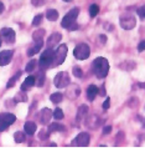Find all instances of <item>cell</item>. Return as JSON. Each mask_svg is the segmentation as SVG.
<instances>
[{
    "mask_svg": "<svg viewBox=\"0 0 145 152\" xmlns=\"http://www.w3.org/2000/svg\"><path fill=\"white\" fill-rule=\"evenodd\" d=\"M43 36H45V30L43 29H39L36 30L35 33L32 34V40L36 41H43Z\"/></svg>",
    "mask_w": 145,
    "mask_h": 152,
    "instance_id": "obj_22",
    "label": "cell"
},
{
    "mask_svg": "<svg viewBox=\"0 0 145 152\" xmlns=\"http://www.w3.org/2000/svg\"><path fill=\"white\" fill-rule=\"evenodd\" d=\"M109 106H110V99H109V97H107L105 101L103 102V109H104V110H108V109H109Z\"/></svg>",
    "mask_w": 145,
    "mask_h": 152,
    "instance_id": "obj_39",
    "label": "cell"
},
{
    "mask_svg": "<svg viewBox=\"0 0 145 152\" xmlns=\"http://www.w3.org/2000/svg\"><path fill=\"white\" fill-rule=\"evenodd\" d=\"M87 112H88V106L81 105L78 109V112H77V121H81L82 118H84L87 116Z\"/></svg>",
    "mask_w": 145,
    "mask_h": 152,
    "instance_id": "obj_20",
    "label": "cell"
},
{
    "mask_svg": "<svg viewBox=\"0 0 145 152\" xmlns=\"http://www.w3.org/2000/svg\"><path fill=\"white\" fill-rule=\"evenodd\" d=\"M20 75H21V72H17V74L14 76V77H11V79L9 80V82H8V85H6V87L10 88V87L14 86V85H15V82H16V80H17L19 77H20Z\"/></svg>",
    "mask_w": 145,
    "mask_h": 152,
    "instance_id": "obj_32",
    "label": "cell"
},
{
    "mask_svg": "<svg viewBox=\"0 0 145 152\" xmlns=\"http://www.w3.org/2000/svg\"><path fill=\"white\" fill-rule=\"evenodd\" d=\"M39 64H40L41 70H46V69H50L55 65V51L52 49L47 48L45 51L42 53Z\"/></svg>",
    "mask_w": 145,
    "mask_h": 152,
    "instance_id": "obj_2",
    "label": "cell"
},
{
    "mask_svg": "<svg viewBox=\"0 0 145 152\" xmlns=\"http://www.w3.org/2000/svg\"><path fill=\"white\" fill-rule=\"evenodd\" d=\"M119 23H120V26L125 30H131L135 28L136 25V19L135 16L130 15V14H125V15H122L120 19H119Z\"/></svg>",
    "mask_w": 145,
    "mask_h": 152,
    "instance_id": "obj_6",
    "label": "cell"
},
{
    "mask_svg": "<svg viewBox=\"0 0 145 152\" xmlns=\"http://www.w3.org/2000/svg\"><path fill=\"white\" fill-rule=\"evenodd\" d=\"M99 39H100V41H102L103 44L107 42V36L105 35H99Z\"/></svg>",
    "mask_w": 145,
    "mask_h": 152,
    "instance_id": "obj_43",
    "label": "cell"
},
{
    "mask_svg": "<svg viewBox=\"0 0 145 152\" xmlns=\"http://www.w3.org/2000/svg\"><path fill=\"white\" fill-rule=\"evenodd\" d=\"M78 14H79V10H78L77 8L71 9V10L68 11L67 14L65 15V18L62 19V23H61L62 28H65V29H70L73 24H76V19H77Z\"/></svg>",
    "mask_w": 145,
    "mask_h": 152,
    "instance_id": "obj_3",
    "label": "cell"
},
{
    "mask_svg": "<svg viewBox=\"0 0 145 152\" xmlns=\"http://www.w3.org/2000/svg\"><path fill=\"white\" fill-rule=\"evenodd\" d=\"M14 140H15L16 143H22L25 140H26V136H25L24 132L17 131V132H15V135H14Z\"/></svg>",
    "mask_w": 145,
    "mask_h": 152,
    "instance_id": "obj_26",
    "label": "cell"
},
{
    "mask_svg": "<svg viewBox=\"0 0 145 152\" xmlns=\"http://www.w3.org/2000/svg\"><path fill=\"white\" fill-rule=\"evenodd\" d=\"M50 100H51L53 104H60L61 101L63 100V95H62L61 92H55L50 96Z\"/></svg>",
    "mask_w": 145,
    "mask_h": 152,
    "instance_id": "obj_25",
    "label": "cell"
},
{
    "mask_svg": "<svg viewBox=\"0 0 145 152\" xmlns=\"http://www.w3.org/2000/svg\"><path fill=\"white\" fill-rule=\"evenodd\" d=\"M144 50H145V40L140 41V42H139V45H138V51H139V53L144 51Z\"/></svg>",
    "mask_w": 145,
    "mask_h": 152,
    "instance_id": "obj_40",
    "label": "cell"
},
{
    "mask_svg": "<svg viewBox=\"0 0 145 152\" xmlns=\"http://www.w3.org/2000/svg\"><path fill=\"white\" fill-rule=\"evenodd\" d=\"M12 55H14V53L11 50H4V51L0 53V66L8 65L12 59Z\"/></svg>",
    "mask_w": 145,
    "mask_h": 152,
    "instance_id": "obj_12",
    "label": "cell"
},
{
    "mask_svg": "<svg viewBox=\"0 0 145 152\" xmlns=\"http://www.w3.org/2000/svg\"><path fill=\"white\" fill-rule=\"evenodd\" d=\"M67 46L65 45H60L57 48V50L55 51V65H62L63 64V61L67 56Z\"/></svg>",
    "mask_w": 145,
    "mask_h": 152,
    "instance_id": "obj_8",
    "label": "cell"
},
{
    "mask_svg": "<svg viewBox=\"0 0 145 152\" xmlns=\"http://www.w3.org/2000/svg\"><path fill=\"white\" fill-rule=\"evenodd\" d=\"M51 117H53V112L50 110V109H42L39 113V120L42 125H46L50 122Z\"/></svg>",
    "mask_w": 145,
    "mask_h": 152,
    "instance_id": "obj_11",
    "label": "cell"
},
{
    "mask_svg": "<svg viewBox=\"0 0 145 152\" xmlns=\"http://www.w3.org/2000/svg\"><path fill=\"white\" fill-rule=\"evenodd\" d=\"M98 12H99V6L97 4H92L89 6V15L92 18H96L98 15Z\"/></svg>",
    "mask_w": 145,
    "mask_h": 152,
    "instance_id": "obj_28",
    "label": "cell"
},
{
    "mask_svg": "<svg viewBox=\"0 0 145 152\" xmlns=\"http://www.w3.org/2000/svg\"><path fill=\"white\" fill-rule=\"evenodd\" d=\"M61 39H62V35L60 33H53L51 36H48V39H47V48H50V49L55 48L61 41Z\"/></svg>",
    "mask_w": 145,
    "mask_h": 152,
    "instance_id": "obj_13",
    "label": "cell"
},
{
    "mask_svg": "<svg viewBox=\"0 0 145 152\" xmlns=\"http://www.w3.org/2000/svg\"><path fill=\"white\" fill-rule=\"evenodd\" d=\"M98 95L99 96H105V86H102L100 90H98Z\"/></svg>",
    "mask_w": 145,
    "mask_h": 152,
    "instance_id": "obj_42",
    "label": "cell"
},
{
    "mask_svg": "<svg viewBox=\"0 0 145 152\" xmlns=\"http://www.w3.org/2000/svg\"><path fill=\"white\" fill-rule=\"evenodd\" d=\"M36 65H37V61L36 60H31L29 64L26 65V69H25V70H26L27 72H32L36 69Z\"/></svg>",
    "mask_w": 145,
    "mask_h": 152,
    "instance_id": "obj_31",
    "label": "cell"
},
{
    "mask_svg": "<svg viewBox=\"0 0 145 152\" xmlns=\"http://www.w3.org/2000/svg\"><path fill=\"white\" fill-rule=\"evenodd\" d=\"M4 9H5V6H4V4L0 1V14H1V12L4 11Z\"/></svg>",
    "mask_w": 145,
    "mask_h": 152,
    "instance_id": "obj_44",
    "label": "cell"
},
{
    "mask_svg": "<svg viewBox=\"0 0 145 152\" xmlns=\"http://www.w3.org/2000/svg\"><path fill=\"white\" fill-rule=\"evenodd\" d=\"M24 130H25V134L27 135H34L36 132V124L32 121H27L26 124L24 125Z\"/></svg>",
    "mask_w": 145,
    "mask_h": 152,
    "instance_id": "obj_16",
    "label": "cell"
},
{
    "mask_svg": "<svg viewBox=\"0 0 145 152\" xmlns=\"http://www.w3.org/2000/svg\"><path fill=\"white\" fill-rule=\"evenodd\" d=\"M63 1H66V3H70V1H72V0H63Z\"/></svg>",
    "mask_w": 145,
    "mask_h": 152,
    "instance_id": "obj_45",
    "label": "cell"
},
{
    "mask_svg": "<svg viewBox=\"0 0 145 152\" xmlns=\"http://www.w3.org/2000/svg\"><path fill=\"white\" fill-rule=\"evenodd\" d=\"M42 45H43V41H36V42H35V45L31 48V49H29L27 55H29V56H34L35 54H37V53H39L40 50H41Z\"/></svg>",
    "mask_w": 145,
    "mask_h": 152,
    "instance_id": "obj_18",
    "label": "cell"
},
{
    "mask_svg": "<svg viewBox=\"0 0 145 152\" xmlns=\"http://www.w3.org/2000/svg\"><path fill=\"white\" fill-rule=\"evenodd\" d=\"M46 19L50 21H56L58 19V12L57 10H55V9H48L46 11Z\"/></svg>",
    "mask_w": 145,
    "mask_h": 152,
    "instance_id": "obj_19",
    "label": "cell"
},
{
    "mask_svg": "<svg viewBox=\"0 0 145 152\" xmlns=\"http://www.w3.org/2000/svg\"><path fill=\"white\" fill-rule=\"evenodd\" d=\"M53 117L56 120H62V118H63V111H62L61 109H56L53 111Z\"/></svg>",
    "mask_w": 145,
    "mask_h": 152,
    "instance_id": "obj_34",
    "label": "cell"
},
{
    "mask_svg": "<svg viewBox=\"0 0 145 152\" xmlns=\"http://www.w3.org/2000/svg\"><path fill=\"white\" fill-rule=\"evenodd\" d=\"M43 82H45V75H43V72H40L35 77V84L39 86V87H41L43 85Z\"/></svg>",
    "mask_w": 145,
    "mask_h": 152,
    "instance_id": "obj_29",
    "label": "cell"
},
{
    "mask_svg": "<svg viewBox=\"0 0 145 152\" xmlns=\"http://www.w3.org/2000/svg\"><path fill=\"white\" fill-rule=\"evenodd\" d=\"M0 46H1V37H0Z\"/></svg>",
    "mask_w": 145,
    "mask_h": 152,
    "instance_id": "obj_46",
    "label": "cell"
},
{
    "mask_svg": "<svg viewBox=\"0 0 145 152\" xmlns=\"http://www.w3.org/2000/svg\"><path fill=\"white\" fill-rule=\"evenodd\" d=\"M0 37L8 44H12L15 41V31L10 28H4L0 30Z\"/></svg>",
    "mask_w": 145,
    "mask_h": 152,
    "instance_id": "obj_10",
    "label": "cell"
},
{
    "mask_svg": "<svg viewBox=\"0 0 145 152\" xmlns=\"http://www.w3.org/2000/svg\"><path fill=\"white\" fill-rule=\"evenodd\" d=\"M109 62L104 58H97L93 61V72L98 79H103L108 75Z\"/></svg>",
    "mask_w": 145,
    "mask_h": 152,
    "instance_id": "obj_1",
    "label": "cell"
},
{
    "mask_svg": "<svg viewBox=\"0 0 145 152\" xmlns=\"http://www.w3.org/2000/svg\"><path fill=\"white\" fill-rule=\"evenodd\" d=\"M91 141V137L87 132H81V134L72 141V146H79V147H84L88 146Z\"/></svg>",
    "mask_w": 145,
    "mask_h": 152,
    "instance_id": "obj_9",
    "label": "cell"
},
{
    "mask_svg": "<svg viewBox=\"0 0 145 152\" xmlns=\"http://www.w3.org/2000/svg\"><path fill=\"white\" fill-rule=\"evenodd\" d=\"M48 134H50V131H45V130H42V131H40V134H39V138L40 140H46V138L48 137Z\"/></svg>",
    "mask_w": 145,
    "mask_h": 152,
    "instance_id": "obj_38",
    "label": "cell"
},
{
    "mask_svg": "<svg viewBox=\"0 0 145 152\" xmlns=\"http://www.w3.org/2000/svg\"><path fill=\"white\" fill-rule=\"evenodd\" d=\"M112 132V126H104L103 127V134L104 135H108Z\"/></svg>",
    "mask_w": 145,
    "mask_h": 152,
    "instance_id": "obj_41",
    "label": "cell"
},
{
    "mask_svg": "<svg viewBox=\"0 0 145 152\" xmlns=\"http://www.w3.org/2000/svg\"><path fill=\"white\" fill-rule=\"evenodd\" d=\"M46 3H47V0H31V4L34 6H42Z\"/></svg>",
    "mask_w": 145,
    "mask_h": 152,
    "instance_id": "obj_36",
    "label": "cell"
},
{
    "mask_svg": "<svg viewBox=\"0 0 145 152\" xmlns=\"http://www.w3.org/2000/svg\"><path fill=\"white\" fill-rule=\"evenodd\" d=\"M42 15L41 14H39V15H36L35 18H34V20H32V25L34 26H39V25L42 23Z\"/></svg>",
    "mask_w": 145,
    "mask_h": 152,
    "instance_id": "obj_35",
    "label": "cell"
},
{
    "mask_svg": "<svg viewBox=\"0 0 145 152\" xmlns=\"http://www.w3.org/2000/svg\"><path fill=\"white\" fill-rule=\"evenodd\" d=\"M86 124L88 125V127H91V129H97V127H99V126L103 124V120H99L98 116L92 115L91 117H88V118L86 120Z\"/></svg>",
    "mask_w": 145,
    "mask_h": 152,
    "instance_id": "obj_14",
    "label": "cell"
},
{
    "mask_svg": "<svg viewBox=\"0 0 145 152\" xmlns=\"http://www.w3.org/2000/svg\"><path fill=\"white\" fill-rule=\"evenodd\" d=\"M144 126H145V121H144Z\"/></svg>",
    "mask_w": 145,
    "mask_h": 152,
    "instance_id": "obj_47",
    "label": "cell"
},
{
    "mask_svg": "<svg viewBox=\"0 0 145 152\" xmlns=\"http://www.w3.org/2000/svg\"><path fill=\"white\" fill-rule=\"evenodd\" d=\"M79 92H81V90H79V87H78L77 85L73 86L72 90H71V88H68V90H67V95H68V96H70L71 99H74V97L79 96Z\"/></svg>",
    "mask_w": 145,
    "mask_h": 152,
    "instance_id": "obj_24",
    "label": "cell"
},
{
    "mask_svg": "<svg viewBox=\"0 0 145 152\" xmlns=\"http://www.w3.org/2000/svg\"><path fill=\"white\" fill-rule=\"evenodd\" d=\"M136 14L139 15L141 19H145V6H140V8H138Z\"/></svg>",
    "mask_w": 145,
    "mask_h": 152,
    "instance_id": "obj_37",
    "label": "cell"
},
{
    "mask_svg": "<svg viewBox=\"0 0 145 152\" xmlns=\"http://www.w3.org/2000/svg\"><path fill=\"white\" fill-rule=\"evenodd\" d=\"M14 101H15V102H26V101H27V96H26V94L24 92V90H21L20 92L16 95Z\"/></svg>",
    "mask_w": 145,
    "mask_h": 152,
    "instance_id": "obj_27",
    "label": "cell"
},
{
    "mask_svg": "<svg viewBox=\"0 0 145 152\" xmlns=\"http://www.w3.org/2000/svg\"><path fill=\"white\" fill-rule=\"evenodd\" d=\"M97 95H98V87L96 85L88 86V88H87V97H88V100L93 101L94 99H96Z\"/></svg>",
    "mask_w": 145,
    "mask_h": 152,
    "instance_id": "obj_15",
    "label": "cell"
},
{
    "mask_svg": "<svg viewBox=\"0 0 145 152\" xmlns=\"http://www.w3.org/2000/svg\"><path fill=\"white\" fill-rule=\"evenodd\" d=\"M35 85V76H27L26 80H25L22 82V85H21V90H29L30 87H32Z\"/></svg>",
    "mask_w": 145,
    "mask_h": 152,
    "instance_id": "obj_17",
    "label": "cell"
},
{
    "mask_svg": "<svg viewBox=\"0 0 145 152\" xmlns=\"http://www.w3.org/2000/svg\"><path fill=\"white\" fill-rule=\"evenodd\" d=\"M16 116L12 113H0V132L5 131L11 124H14Z\"/></svg>",
    "mask_w": 145,
    "mask_h": 152,
    "instance_id": "obj_7",
    "label": "cell"
},
{
    "mask_svg": "<svg viewBox=\"0 0 145 152\" xmlns=\"http://www.w3.org/2000/svg\"><path fill=\"white\" fill-rule=\"evenodd\" d=\"M48 131L50 132H62V131H65V126L55 122V124H51L48 126Z\"/></svg>",
    "mask_w": 145,
    "mask_h": 152,
    "instance_id": "obj_23",
    "label": "cell"
},
{
    "mask_svg": "<svg viewBox=\"0 0 145 152\" xmlns=\"http://www.w3.org/2000/svg\"><path fill=\"white\" fill-rule=\"evenodd\" d=\"M72 72H73V75L76 76V77H78V79H82V77H83V71H82V70H81V69H79L78 66L73 67Z\"/></svg>",
    "mask_w": 145,
    "mask_h": 152,
    "instance_id": "obj_33",
    "label": "cell"
},
{
    "mask_svg": "<svg viewBox=\"0 0 145 152\" xmlns=\"http://www.w3.org/2000/svg\"><path fill=\"white\" fill-rule=\"evenodd\" d=\"M124 138H125L124 132H123V131H119V132H118V135H117V137H115V141H114L115 146H119V145H122L123 141H124Z\"/></svg>",
    "mask_w": 145,
    "mask_h": 152,
    "instance_id": "obj_30",
    "label": "cell"
},
{
    "mask_svg": "<svg viewBox=\"0 0 145 152\" xmlns=\"http://www.w3.org/2000/svg\"><path fill=\"white\" fill-rule=\"evenodd\" d=\"M120 69L122 70H127V71H131V70H134L135 69V66H136V64L134 61H124V62H122L120 65Z\"/></svg>",
    "mask_w": 145,
    "mask_h": 152,
    "instance_id": "obj_21",
    "label": "cell"
},
{
    "mask_svg": "<svg viewBox=\"0 0 145 152\" xmlns=\"http://www.w3.org/2000/svg\"><path fill=\"white\" fill-rule=\"evenodd\" d=\"M89 54H91V49L87 44H78L73 50V55L77 60H86L89 58Z\"/></svg>",
    "mask_w": 145,
    "mask_h": 152,
    "instance_id": "obj_4",
    "label": "cell"
},
{
    "mask_svg": "<svg viewBox=\"0 0 145 152\" xmlns=\"http://www.w3.org/2000/svg\"><path fill=\"white\" fill-rule=\"evenodd\" d=\"M71 82V79H70V75H68L66 71H61L58 72L57 75L55 76L53 79V84L56 87L58 88H63V87H67L68 85H70Z\"/></svg>",
    "mask_w": 145,
    "mask_h": 152,
    "instance_id": "obj_5",
    "label": "cell"
}]
</instances>
